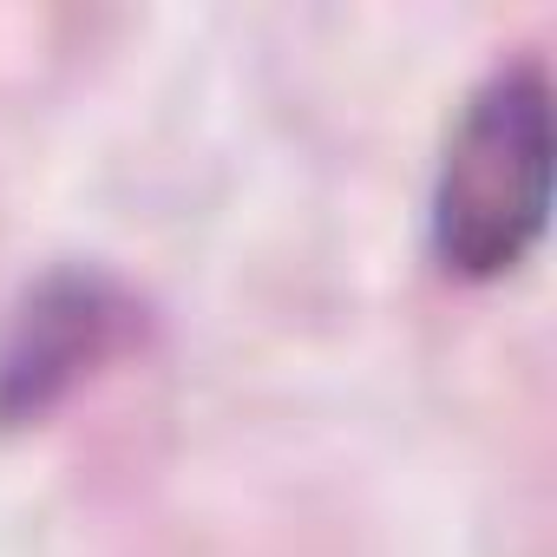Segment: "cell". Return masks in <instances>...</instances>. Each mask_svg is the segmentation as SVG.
<instances>
[{
    "mask_svg": "<svg viewBox=\"0 0 557 557\" xmlns=\"http://www.w3.org/2000/svg\"><path fill=\"white\" fill-rule=\"evenodd\" d=\"M112 289L99 275H53L34 289L27 315L14 322L8 348H0V413H40L53 394L79 381L86 361L112 342Z\"/></svg>",
    "mask_w": 557,
    "mask_h": 557,
    "instance_id": "2",
    "label": "cell"
},
{
    "mask_svg": "<svg viewBox=\"0 0 557 557\" xmlns=\"http://www.w3.org/2000/svg\"><path fill=\"white\" fill-rule=\"evenodd\" d=\"M550 216V79L537 60L498 66L459 112L433 177V256L466 275L518 269Z\"/></svg>",
    "mask_w": 557,
    "mask_h": 557,
    "instance_id": "1",
    "label": "cell"
}]
</instances>
